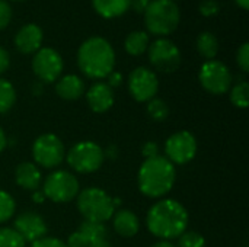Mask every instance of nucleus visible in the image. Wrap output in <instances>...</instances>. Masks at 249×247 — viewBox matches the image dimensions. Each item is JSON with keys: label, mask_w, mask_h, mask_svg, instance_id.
<instances>
[{"label": "nucleus", "mask_w": 249, "mask_h": 247, "mask_svg": "<svg viewBox=\"0 0 249 247\" xmlns=\"http://www.w3.org/2000/svg\"><path fill=\"white\" fill-rule=\"evenodd\" d=\"M80 233L86 236L89 242L96 240V239H105L107 237V229L104 223H96V221H83L79 229Z\"/></svg>", "instance_id": "b1692460"}, {"label": "nucleus", "mask_w": 249, "mask_h": 247, "mask_svg": "<svg viewBox=\"0 0 249 247\" xmlns=\"http://www.w3.org/2000/svg\"><path fill=\"white\" fill-rule=\"evenodd\" d=\"M219 12V3L214 0H204L200 4V13L204 16H213Z\"/></svg>", "instance_id": "473e14b6"}, {"label": "nucleus", "mask_w": 249, "mask_h": 247, "mask_svg": "<svg viewBox=\"0 0 249 247\" xmlns=\"http://www.w3.org/2000/svg\"><path fill=\"white\" fill-rule=\"evenodd\" d=\"M172 1H175V0H172Z\"/></svg>", "instance_id": "a18cd8bd"}, {"label": "nucleus", "mask_w": 249, "mask_h": 247, "mask_svg": "<svg viewBox=\"0 0 249 247\" xmlns=\"http://www.w3.org/2000/svg\"><path fill=\"white\" fill-rule=\"evenodd\" d=\"M88 105L93 112H105L114 105V92L107 83H95L86 93Z\"/></svg>", "instance_id": "dca6fc26"}, {"label": "nucleus", "mask_w": 249, "mask_h": 247, "mask_svg": "<svg viewBox=\"0 0 249 247\" xmlns=\"http://www.w3.org/2000/svg\"><path fill=\"white\" fill-rule=\"evenodd\" d=\"M236 61H238V66L241 67L242 71L248 73L249 71V45L248 42H245L239 49H238V54H236Z\"/></svg>", "instance_id": "c756f323"}, {"label": "nucleus", "mask_w": 249, "mask_h": 247, "mask_svg": "<svg viewBox=\"0 0 249 247\" xmlns=\"http://www.w3.org/2000/svg\"><path fill=\"white\" fill-rule=\"evenodd\" d=\"M55 92L60 98L66 100H76L85 92V83L80 77L74 74H67L57 82Z\"/></svg>", "instance_id": "a211bd4d"}, {"label": "nucleus", "mask_w": 249, "mask_h": 247, "mask_svg": "<svg viewBox=\"0 0 249 247\" xmlns=\"http://www.w3.org/2000/svg\"><path fill=\"white\" fill-rule=\"evenodd\" d=\"M77 210L86 221L104 223L115 211L114 199L99 188H88L77 197Z\"/></svg>", "instance_id": "39448f33"}, {"label": "nucleus", "mask_w": 249, "mask_h": 247, "mask_svg": "<svg viewBox=\"0 0 249 247\" xmlns=\"http://www.w3.org/2000/svg\"><path fill=\"white\" fill-rule=\"evenodd\" d=\"M152 247H175L172 243H169L168 240H163V242H159V243H155Z\"/></svg>", "instance_id": "79ce46f5"}, {"label": "nucleus", "mask_w": 249, "mask_h": 247, "mask_svg": "<svg viewBox=\"0 0 249 247\" xmlns=\"http://www.w3.org/2000/svg\"><path fill=\"white\" fill-rule=\"evenodd\" d=\"M149 60L162 73H172L181 64V52L169 39H156L149 47Z\"/></svg>", "instance_id": "9d476101"}, {"label": "nucleus", "mask_w": 249, "mask_h": 247, "mask_svg": "<svg viewBox=\"0 0 249 247\" xmlns=\"http://www.w3.org/2000/svg\"><path fill=\"white\" fill-rule=\"evenodd\" d=\"M4 147H6V135H4L3 130L0 128V153L3 151Z\"/></svg>", "instance_id": "ea45409f"}, {"label": "nucleus", "mask_w": 249, "mask_h": 247, "mask_svg": "<svg viewBox=\"0 0 249 247\" xmlns=\"http://www.w3.org/2000/svg\"><path fill=\"white\" fill-rule=\"evenodd\" d=\"M15 214V201L13 198L4 192L0 191V223L7 221Z\"/></svg>", "instance_id": "cd10ccee"}, {"label": "nucleus", "mask_w": 249, "mask_h": 247, "mask_svg": "<svg viewBox=\"0 0 249 247\" xmlns=\"http://www.w3.org/2000/svg\"><path fill=\"white\" fill-rule=\"evenodd\" d=\"M114 229L123 237H133L140 229L139 218L128 210H120L114 217Z\"/></svg>", "instance_id": "6ab92c4d"}, {"label": "nucleus", "mask_w": 249, "mask_h": 247, "mask_svg": "<svg viewBox=\"0 0 249 247\" xmlns=\"http://www.w3.org/2000/svg\"><path fill=\"white\" fill-rule=\"evenodd\" d=\"M77 63L83 74L90 79H104L114 70L115 52L111 44L101 38L86 39L77 51Z\"/></svg>", "instance_id": "f03ea898"}, {"label": "nucleus", "mask_w": 249, "mask_h": 247, "mask_svg": "<svg viewBox=\"0 0 249 247\" xmlns=\"http://www.w3.org/2000/svg\"><path fill=\"white\" fill-rule=\"evenodd\" d=\"M198 79L201 86L213 95L226 93L232 84L231 70L222 61L217 60L206 61L200 68Z\"/></svg>", "instance_id": "6e6552de"}, {"label": "nucleus", "mask_w": 249, "mask_h": 247, "mask_svg": "<svg viewBox=\"0 0 249 247\" xmlns=\"http://www.w3.org/2000/svg\"><path fill=\"white\" fill-rule=\"evenodd\" d=\"M67 247H88L89 246V240L86 239V236L80 231H76L73 234H70L69 240H67Z\"/></svg>", "instance_id": "2f4dec72"}, {"label": "nucleus", "mask_w": 249, "mask_h": 247, "mask_svg": "<svg viewBox=\"0 0 249 247\" xmlns=\"http://www.w3.org/2000/svg\"><path fill=\"white\" fill-rule=\"evenodd\" d=\"M158 89L159 82L152 70L146 67H139L130 73L128 90L137 102H147L153 99L158 93Z\"/></svg>", "instance_id": "ddd939ff"}, {"label": "nucleus", "mask_w": 249, "mask_h": 247, "mask_svg": "<svg viewBox=\"0 0 249 247\" xmlns=\"http://www.w3.org/2000/svg\"><path fill=\"white\" fill-rule=\"evenodd\" d=\"M32 154L36 165L51 169L57 167L64 159V146L54 134H44L38 137L32 146Z\"/></svg>", "instance_id": "1a4fd4ad"}, {"label": "nucleus", "mask_w": 249, "mask_h": 247, "mask_svg": "<svg viewBox=\"0 0 249 247\" xmlns=\"http://www.w3.org/2000/svg\"><path fill=\"white\" fill-rule=\"evenodd\" d=\"M235 1L238 3L239 7H242V9H245V10L249 7V0H235Z\"/></svg>", "instance_id": "37998d69"}, {"label": "nucleus", "mask_w": 249, "mask_h": 247, "mask_svg": "<svg viewBox=\"0 0 249 247\" xmlns=\"http://www.w3.org/2000/svg\"><path fill=\"white\" fill-rule=\"evenodd\" d=\"M197 49L201 57L213 60L219 51V41L212 32H201L197 38Z\"/></svg>", "instance_id": "4be33fe9"}, {"label": "nucleus", "mask_w": 249, "mask_h": 247, "mask_svg": "<svg viewBox=\"0 0 249 247\" xmlns=\"http://www.w3.org/2000/svg\"><path fill=\"white\" fill-rule=\"evenodd\" d=\"M26 242L15 229H0V247H25Z\"/></svg>", "instance_id": "a878e982"}, {"label": "nucleus", "mask_w": 249, "mask_h": 247, "mask_svg": "<svg viewBox=\"0 0 249 247\" xmlns=\"http://www.w3.org/2000/svg\"><path fill=\"white\" fill-rule=\"evenodd\" d=\"M179 9L172 0H152L144 9V23L155 35H169L179 25Z\"/></svg>", "instance_id": "20e7f679"}, {"label": "nucleus", "mask_w": 249, "mask_h": 247, "mask_svg": "<svg viewBox=\"0 0 249 247\" xmlns=\"http://www.w3.org/2000/svg\"><path fill=\"white\" fill-rule=\"evenodd\" d=\"M105 154L102 148L92 141L77 143L67 153V162L71 169L79 173H92L104 163Z\"/></svg>", "instance_id": "423d86ee"}, {"label": "nucleus", "mask_w": 249, "mask_h": 247, "mask_svg": "<svg viewBox=\"0 0 249 247\" xmlns=\"http://www.w3.org/2000/svg\"><path fill=\"white\" fill-rule=\"evenodd\" d=\"M9 64H10L9 52L3 47H0V74L4 73L9 68Z\"/></svg>", "instance_id": "f704fd0d"}, {"label": "nucleus", "mask_w": 249, "mask_h": 247, "mask_svg": "<svg viewBox=\"0 0 249 247\" xmlns=\"http://www.w3.org/2000/svg\"><path fill=\"white\" fill-rule=\"evenodd\" d=\"M165 153L172 165H185L194 159L197 153V141L188 131L175 132L166 140Z\"/></svg>", "instance_id": "9b49d317"}, {"label": "nucleus", "mask_w": 249, "mask_h": 247, "mask_svg": "<svg viewBox=\"0 0 249 247\" xmlns=\"http://www.w3.org/2000/svg\"><path fill=\"white\" fill-rule=\"evenodd\" d=\"M147 114L153 121H163L169 114V108L165 103V100L153 98L147 105Z\"/></svg>", "instance_id": "bb28decb"}, {"label": "nucleus", "mask_w": 249, "mask_h": 247, "mask_svg": "<svg viewBox=\"0 0 249 247\" xmlns=\"http://www.w3.org/2000/svg\"><path fill=\"white\" fill-rule=\"evenodd\" d=\"M93 9L107 19L124 15L131 7V0H92Z\"/></svg>", "instance_id": "aec40b11"}, {"label": "nucleus", "mask_w": 249, "mask_h": 247, "mask_svg": "<svg viewBox=\"0 0 249 247\" xmlns=\"http://www.w3.org/2000/svg\"><path fill=\"white\" fill-rule=\"evenodd\" d=\"M16 100V92L10 82L0 79V114L7 112Z\"/></svg>", "instance_id": "5701e85b"}, {"label": "nucleus", "mask_w": 249, "mask_h": 247, "mask_svg": "<svg viewBox=\"0 0 249 247\" xmlns=\"http://www.w3.org/2000/svg\"><path fill=\"white\" fill-rule=\"evenodd\" d=\"M149 231L163 240L177 239L188 224L187 210L175 199H162L156 202L147 213Z\"/></svg>", "instance_id": "f257e3e1"}, {"label": "nucleus", "mask_w": 249, "mask_h": 247, "mask_svg": "<svg viewBox=\"0 0 249 247\" xmlns=\"http://www.w3.org/2000/svg\"><path fill=\"white\" fill-rule=\"evenodd\" d=\"M231 100L236 108L245 109L249 105V84L248 82H239L233 86L231 92Z\"/></svg>", "instance_id": "393cba45"}, {"label": "nucleus", "mask_w": 249, "mask_h": 247, "mask_svg": "<svg viewBox=\"0 0 249 247\" xmlns=\"http://www.w3.org/2000/svg\"><path fill=\"white\" fill-rule=\"evenodd\" d=\"M150 1L152 0H131V6L136 12H144V9Z\"/></svg>", "instance_id": "4c0bfd02"}, {"label": "nucleus", "mask_w": 249, "mask_h": 247, "mask_svg": "<svg viewBox=\"0 0 249 247\" xmlns=\"http://www.w3.org/2000/svg\"><path fill=\"white\" fill-rule=\"evenodd\" d=\"M41 44H42V29L35 23L23 25L15 35V47L22 54L36 52Z\"/></svg>", "instance_id": "2eb2a0df"}, {"label": "nucleus", "mask_w": 249, "mask_h": 247, "mask_svg": "<svg viewBox=\"0 0 249 247\" xmlns=\"http://www.w3.org/2000/svg\"><path fill=\"white\" fill-rule=\"evenodd\" d=\"M178 247H206V240L197 231H184L179 236Z\"/></svg>", "instance_id": "c85d7f7f"}, {"label": "nucleus", "mask_w": 249, "mask_h": 247, "mask_svg": "<svg viewBox=\"0 0 249 247\" xmlns=\"http://www.w3.org/2000/svg\"><path fill=\"white\" fill-rule=\"evenodd\" d=\"M15 179L20 188L28 189V191H36L41 183V172L36 167V165L23 162L16 167Z\"/></svg>", "instance_id": "f3484780"}, {"label": "nucleus", "mask_w": 249, "mask_h": 247, "mask_svg": "<svg viewBox=\"0 0 249 247\" xmlns=\"http://www.w3.org/2000/svg\"><path fill=\"white\" fill-rule=\"evenodd\" d=\"M32 70L39 80L45 83L55 82L63 71V58L53 48H41L34 55Z\"/></svg>", "instance_id": "f8f14e48"}, {"label": "nucleus", "mask_w": 249, "mask_h": 247, "mask_svg": "<svg viewBox=\"0 0 249 247\" xmlns=\"http://www.w3.org/2000/svg\"><path fill=\"white\" fill-rule=\"evenodd\" d=\"M121 82H123V76L120 74V73H117V71H111L109 74H108V86L112 89V87H117V86H120L121 84Z\"/></svg>", "instance_id": "c9c22d12"}, {"label": "nucleus", "mask_w": 249, "mask_h": 247, "mask_svg": "<svg viewBox=\"0 0 249 247\" xmlns=\"http://www.w3.org/2000/svg\"><path fill=\"white\" fill-rule=\"evenodd\" d=\"M10 19H12V9H10V6L4 0H0V31L4 29L9 25Z\"/></svg>", "instance_id": "7c9ffc66"}, {"label": "nucleus", "mask_w": 249, "mask_h": 247, "mask_svg": "<svg viewBox=\"0 0 249 247\" xmlns=\"http://www.w3.org/2000/svg\"><path fill=\"white\" fill-rule=\"evenodd\" d=\"M44 198H45L44 192H36V191H35V194H34V201H35V202H42Z\"/></svg>", "instance_id": "a19ab883"}, {"label": "nucleus", "mask_w": 249, "mask_h": 247, "mask_svg": "<svg viewBox=\"0 0 249 247\" xmlns=\"http://www.w3.org/2000/svg\"><path fill=\"white\" fill-rule=\"evenodd\" d=\"M42 192L54 202H69L79 192V182L74 175L66 170H57L47 176Z\"/></svg>", "instance_id": "0eeeda50"}, {"label": "nucleus", "mask_w": 249, "mask_h": 247, "mask_svg": "<svg viewBox=\"0 0 249 247\" xmlns=\"http://www.w3.org/2000/svg\"><path fill=\"white\" fill-rule=\"evenodd\" d=\"M149 45V36L144 31H134L131 32L124 42L125 51L130 55H142Z\"/></svg>", "instance_id": "412c9836"}, {"label": "nucleus", "mask_w": 249, "mask_h": 247, "mask_svg": "<svg viewBox=\"0 0 249 247\" xmlns=\"http://www.w3.org/2000/svg\"><path fill=\"white\" fill-rule=\"evenodd\" d=\"M13 1H23V0H13Z\"/></svg>", "instance_id": "c03bdc74"}, {"label": "nucleus", "mask_w": 249, "mask_h": 247, "mask_svg": "<svg viewBox=\"0 0 249 247\" xmlns=\"http://www.w3.org/2000/svg\"><path fill=\"white\" fill-rule=\"evenodd\" d=\"M31 247H67L61 240L58 239H51V237H44L38 242H34Z\"/></svg>", "instance_id": "72a5a7b5"}, {"label": "nucleus", "mask_w": 249, "mask_h": 247, "mask_svg": "<svg viewBox=\"0 0 249 247\" xmlns=\"http://www.w3.org/2000/svg\"><path fill=\"white\" fill-rule=\"evenodd\" d=\"M175 167L163 156L146 159L139 170V188L142 194L150 198L166 195L175 183Z\"/></svg>", "instance_id": "7ed1b4c3"}, {"label": "nucleus", "mask_w": 249, "mask_h": 247, "mask_svg": "<svg viewBox=\"0 0 249 247\" xmlns=\"http://www.w3.org/2000/svg\"><path fill=\"white\" fill-rule=\"evenodd\" d=\"M15 230L23 237L25 242H38L47 234V224L41 215L32 211L22 213L15 220Z\"/></svg>", "instance_id": "4468645a"}, {"label": "nucleus", "mask_w": 249, "mask_h": 247, "mask_svg": "<svg viewBox=\"0 0 249 247\" xmlns=\"http://www.w3.org/2000/svg\"><path fill=\"white\" fill-rule=\"evenodd\" d=\"M143 154H144L147 159L158 156V146H156L155 143H152V141L147 143V144H144V147H143Z\"/></svg>", "instance_id": "e433bc0d"}, {"label": "nucleus", "mask_w": 249, "mask_h": 247, "mask_svg": "<svg viewBox=\"0 0 249 247\" xmlns=\"http://www.w3.org/2000/svg\"><path fill=\"white\" fill-rule=\"evenodd\" d=\"M88 247H111V243L105 237V239H96V240L89 242V246Z\"/></svg>", "instance_id": "58836bf2"}]
</instances>
